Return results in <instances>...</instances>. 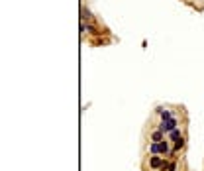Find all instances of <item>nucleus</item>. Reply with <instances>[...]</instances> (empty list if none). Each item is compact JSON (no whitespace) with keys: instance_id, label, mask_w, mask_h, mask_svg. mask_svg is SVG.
Masks as SVG:
<instances>
[{"instance_id":"9","label":"nucleus","mask_w":204,"mask_h":171,"mask_svg":"<svg viewBox=\"0 0 204 171\" xmlns=\"http://www.w3.org/2000/svg\"><path fill=\"white\" fill-rule=\"evenodd\" d=\"M92 45H96V47L106 45V40H102V37H94V40H92Z\"/></svg>"},{"instance_id":"6","label":"nucleus","mask_w":204,"mask_h":171,"mask_svg":"<svg viewBox=\"0 0 204 171\" xmlns=\"http://www.w3.org/2000/svg\"><path fill=\"white\" fill-rule=\"evenodd\" d=\"M165 140V134L161 130H155V132H151V142L153 144H159V142H163Z\"/></svg>"},{"instance_id":"2","label":"nucleus","mask_w":204,"mask_h":171,"mask_svg":"<svg viewBox=\"0 0 204 171\" xmlns=\"http://www.w3.org/2000/svg\"><path fill=\"white\" fill-rule=\"evenodd\" d=\"M185 144H186V140H185V136H182V138H179V140H177L175 142V146H173V149H171V157H177V153H179L181 152V149L182 148H185Z\"/></svg>"},{"instance_id":"4","label":"nucleus","mask_w":204,"mask_h":171,"mask_svg":"<svg viewBox=\"0 0 204 171\" xmlns=\"http://www.w3.org/2000/svg\"><path fill=\"white\" fill-rule=\"evenodd\" d=\"M161 165H163V159H161L159 156H153L151 159H149V167L151 169H159L161 171Z\"/></svg>"},{"instance_id":"8","label":"nucleus","mask_w":204,"mask_h":171,"mask_svg":"<svg viewBox=\"0 0 204 171\" xmlns=\"http://www.w3.org/2000/svg\"><path fill=\"white\" fill-rule=\"evenodd\" d=\"M80 20H83V22L84 20H92V12H90L88 8H83L80 10Z\"/></svg>"},{"instance_id":"5","label":"nucleus","mask_w":204,"mask_h":171,"mask_svg":"<svg viewBox=\"0 0 204 171\" xmlns=\"http://www.w3.org/2000/svg\"><path fill=\"white\" fill-rule=\"evenodd\" d=\"M167 138H169V142H177L179 138H182V132L179 130V128H175V130H171L167 134Z\"/></svg>"},{"instance_id":"10","label":"nucleus","mask_w":204,"mask_h":171,"mask_svg":"<svg viewBox=\"0 0 204 171\" xmlns=\"http://www.w3.org/2000/svg\"><path fill=\"white\" fill-rule=\"evenodd\" d=\"M169 171H177V161H173V163L169 165Z\"/></svg>"},{"instance_id":"1","label":"nucleus","mask_w":204,"mask_h":171,"mask_svg":"<svg viewBox=\"0 0 204 171\" xmlns=\"http://www.w3.org/2000/svg\"><path fill=\"white\" fill-rule=\"evenodd\" d=\"M177 124H179V122H177V118H171V120H161V124L157 126V130H161L163 134H169L171 130H175V128H177Z\"/></svg>"},{"instance_id":"7","label":"nucleus","mask_w":204,"mask_h":171,"mask_svg":"<svg viewBox=\"0 0 204 171\" xmlns=\"http://www.w3.org/2000/svg\"><path fill=\"white\" fill-rule=\"evenodd\" d=\"M157 112L161 114V120H171V118H173V114H171V110H165V108H157Z\"/></svg>"},{"instance_id":"3","label":"nucleus","mask_w":204,"mask_h":171,"mask_svg":"<svg viewBox=\"0 0 204 171\" xmlns=\"http://www.w3.org/2000/svg\"><path fill=\"white\" fill-rule=\"evenodd\" d=\"M155 146H157V153H163V156H167V153H169V156H171V149H173V148L169 146V140H163V142L155 144Z\"/></svg>"}]
</instances>
